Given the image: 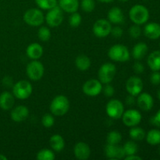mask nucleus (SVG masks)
<instances>
[{
    "label": "nucleus",
    "mask_w": 160,
    "mask_h": 160,
    "mask_svg": "<svg viewBox=\"0 0 160 160\" xmlns=\"http://www.w3.org/2000/svg\"><path fill=\"white\" fill-rule=\"evenodd\" d=\"M49 108L52 115L56 117H62L69 111L70 101L65 95H57L52 100Z\"/></svg>",
    "instance_id": "1"
},
{
    "label": "nucleus",
    "mask_w": 160,
    "mask_h": 160,
    "mask_svg": "<svg viewBox=\"0 0 160 160\" xmlns=\"http://www.w3.org/2000/svg\"><path fill=\"white\" fill-rule=\"evenodd\" d=\"M129 17L134 24L142 25L148 22L149 19V11L143 5H134L130 9Z\"/></svg>",
    "instance_id": "2"
},
{
    "label": "nucleus",
    "mask_w": 160,
    "mask_h": 160,
    "mask_svg": "<svg viewBox=\"0 0 160 160\" xmlns=\"http://www.w3.org/2000/svg\"><path fill=\"white\" fill-rule=\"evenodd\" d=\"M108 56L114 62H125L130 59V52L128 47L120 44H117L111 47L108 51Z\"/></svg>",
    "instance_id": "3"
},
{
    "label": "nucleus",
    "mask_w": 160,
    "mask_h": 160,
    "mask_svg": "<svg viewBox=\"0 0 160 160\" xmlns=\"http://www.w3.org/2000/svg\"><path fill=\"white\" fill-rule=\"evenodd\" d=\"M33 88L31 83L26 80H21L16 83L12 87V95L20 100L28 99L31 95Z\"/></svg>",
    "instance_id": "4"
},
{
    "label": "nucleus",
    "mask_w": 160,
    "mask_h": 160,
    "mask_svg": "<svg viewBox=\"0 0 160 160\" xmlns=\"http://www.w3.org/2000/svg\"><path fill=\"white\" fill-rule=\"evenodd\" d=\"M23 20L28 25L31 27L41 26L45 21V16L40 9L31 8L28 9L23 14Z\"/></svg>",
    "instance_id": "5"
},
{
    "label": "nucleus",
    "mask_w": 160,
    "mask_h": 160,
    "mask_svg": "<svg viewBox=\"0 0 160 160\" xmlns=\"http://www.w3.org/2000/svg\"><path fill=\"white\" fill-rule=\"evenodd\" d=\"M117 73V67L113 63L106 62L100 67L98 71V80L102 84H110Z\"/></svg>",
    "instance_id": "6"
},
{
    "label": "nucleus",
    "mask_w": 160,
    "mask_h": 160,
    "mask_svg": "<svg viewBox=\"0 0 160 160\" xmlns=\"http://www.w3.org/2000/svg\"><path fill=\"white\" fill-rule=\"evenodd\" d=\"M47 25L50 28L59 27L63 21V11L59 6L48 9L45 17Z\"/></svg>",
    "instance_id": "7"
},
{
    "label": "nucleus",
    "mask_w": 160,
    "mask_h": 160,
    "mask_svg": "<svg viewBox=\"0 0 160 160\" xmlns=\"http://www.w3.org/2000/svg\"><path fill=\"white\" fill-rule=\"evenodd\" d=\"M27 75L31 81H39L44 76L45 67L41 62L38 60H32L28 64L26 68Z\"/></svg>",
    "instance_id": "8"
},
{
    "label": "nucleus",
    "mask_w": 160,
    "mask_h": 160,
    "mask_svg": "<svg viewBox=\"0 0 160 160\" xmlns=\"http://www.w3.org/2000/svg\"><path fill=\"white\" fill-rule=\"evenodd\" d=\"M106 111L110 118L118 120L121 118L124 112V106L120 100L111 99L106 104Z\"/></svg>",
    "instance_id": "9"
},
{
    "label": "nucleus",
    "mask_w": 160,
    "mask_h": 160,
    "mask_svg": "<svg viewBox=\"0 0 160 160\" xmlns=\"http://www.w3.org/2000/svg\"><path fill=\"white\" fill-rule=\"evenodd\" d=\"M112 23L106 19H99L96 20L93 25L94 34L98 38H106L111 34Z\"/></svg>",
    "instance_id": "10"
},
{
    "label": "nucleus",
    "mask_w": 160,
    "mask_h": 160,
    "mask_svg": "<svg viewBox=\"0 0 160 160\" xmlns=\"http://www.w3.org/2000/svg\"><path fill=\"white\" fill-rule=\"evenodd\" d=\"M123 124L129 128L138 126L142 121V114L138 110L130 109L124 111L121 117Z\"/></svg>",
    "instance_id": "11"
},
{
    "label": "nucleus",
    "mask_w": 160,
    "mask_h": 160,
    "mask_svg": "<svg viewBox=\"0 0 160 160\" xmlns=\"http://www.w3.org/2000/svg\"><path fill=\"white\" fill-rule=\"evenodd\" d=\"M102 90V84L98 79H89L83 84L82 91L88 96H97Z\"/></svg>",
    "instance_id": "12"
},
{
    "label": "nucleus",
    "mask_w": 160,
    "mask_h": 160,
    "mask_svg": "<svg viewBox=\"0 0 160 160\" xmlns=\"http://www.w3.org/2000/svg\"><path fill=\"white\" fill-rule=\"evenodd\" d=\"M144 84L139 77L132 76L128 79L126 82V90L129 95L138 96L143 90Z\"/></svg>",
    "instance_id": "13"
},
{
    "label": "nucleus",
    "mask_w": 160,
    "mask_h": 160,
    "mask_svg": "<svg viewBox=\"0 0 160 160\" xmlns=\"http://www.w3.org/2000/svg\"><path fill=\"white\" fill-rule=\"evenodd\" d=\"M105 155L108 159L111 160H117L124 159L126 156L123 146L119 145H109L107 144L105 147Z\"/></svg>",
    "instance_id": "14"
},
{
    "label": "nucleus",
    "mask_w": 160,
    "mask_h": 160,
    "mask_svg": "<svg viewBox=\"0 0 160 160\" xmlns=\"http://www.w3.org/2000/svg\"><path fill=\"white\" fill-rule=\"evenodd\" d=\"M136 102L139 109L145 112L150 111L154 106V99L152 96L147 92H142L139 94Z\"/></svg>",
    "instance_id": "15"
},
{
    "label": "nucleus",
    "mask_w": 160,
    "mask_h": 160,
    "mask_svg": "<svg viewBox=\"0 0 160 160\" xmlns=\"http://www.w3.org/2000/svg\"><path fill=\"white\" fill-rule=\"evenodd\" d=\"M29 116V109L25 106H17L12 109L10 117L16 123H20L26 120Z\"/></svg>",
    "instance_id": "16"
},
{
    "label": "nucleus",
    "mask_w": 160,
    "mask_h": 160,
    "mask_svg": "<svg viewBox=\"0 0 160 160\" xmlns=\"http://www.w3.org/2000/svg\"><path fill=\"white\" fill-rule=\"evenodd\" d=\"M75 157L79 160H86L91 156V148L88 144L83 142H78L73 148Z\"/></svg>",
    "instance_id": "17"
},
{
    "label": "nucleus",
    "mask_w": 160,
    "mask_h": 160,
    "mask_svg": "<svg viewBox=\"0 0 160 160\" xmlns=\"http://www.w3.org/2000/svg\"><path fill=\"white\" fill-rule=\"evenodd\" d=\"M108 20L113 24H121L124 22L125 17L123 12L120 7L114 6L108 12Z\"/></svg>",
    "instance_id": "18"
},
{
    "label": "nucleus",
    "mask_w": 160,
    "mask_h": 160,
    "mask_svg": "<svg viewBox=\"0 0 160 160\" xmlns=\"http://www.w3.org/2000/svg\"><path fill=\"white\" fill-rule=\"evenodd\" d=\"M145 37L152 40H156L160 38V25L156 22H151L145 25L144 28Z\"/></svg>",
    "instance_id": "19"
},
{
    "label": "nucleus",
    "mask_w": 160,
    "mask_h": 160,
    "mask_svg": "<svg viewBox=\"0 0 160 160\" xmlns=\"http://www.w3.org/2000/svg\"><path fill=\"white\" fill-rule=\"evenodd\" d=\"M15 103V97L9 92H3L0 94V108L3 110H9Z\"/></svg>",
    "instance_id": "20"
},
{
    "label": "nucleus",
    "mask_w": 160,
    "mask_h": 160,
    "mask_svg": "<svg viewBox=\"0 0 160 160\" xmlns=\"http://www.w3.org/2000/svg\"><path fill=\"white\" fill-rule=\"evenodd\" d=\"M58 4L63 12L68 13L78 12L80 6L79 0H59Z\"/></svg>",
    "instance_id": "21"
},
{
    "label": "nucleus",
    "mask_w": 160,
    "mask_h": 160,
    "mask_svg": "<svg viewBox=\"0 0 160 160\" xmlns=\"http://www.w3.org/2000/svg\"><path fill=\"white\" fill-rule=\"evenodd\" d=\"M44 52L43 48L38 43H31L27 48V56L32 60H38L42 56Z\"/></svg>",
    "instance_id": "22"
},
{
    "label": "nucleus",
    "mask_w": 160,
    "mask_h": 160,
    "mask_svg": "<svg viewBox=\"0 0 160 160\" xmlns=\"http://www.w3.org/2000/svg\"><path fill=\"white\" fill-rule=\"evenodd\" d=\"M147 63L152 71L160 70V51L156 50L150 53L147 59Z\"/></svg>",
    "instance_id": "23"
},
{
    "label": "nucleus",
    "mask_w": 160,
    "mask_h": 160,
    "mask_svg": "<svg viewBox=\"0 0 160 160\" xmlns=\"http://www.w3.org/2000/svg\"><path fill=\"white\" fill-rule=\"evenodd\" d=\"M148 47L144 42H139L134 46L132 49L133 58L136 60H141L148 53Z\"/></svg>",
    "instance_id": "24"
},
{
    "label": "nucleus",
    "mask_w": 160,
    "mask_h": 160,
    "mask_svg": "<svg viewBox=\"0 0 160 160\" xmlns=\"http://www.w3.org/2000/svg\"><path fill=\"white\" fill-rule=\"evenodd\" d=\"M49 145L55 152H61L65 147V141L63 138L56 134L52 136L49 139Z\"/></svg>",
    "instance_id": "25"
},
{
    "label": "nucleus",
    "mask_w": 160,
    "mask_h": 160,
    "mask_svg": "<svg viewBox=\"0 0 160 160\" xmlns=\"http://www.w3.org/2000/svg\"><path fill=\"white\" fill-rule=\"evenodd\" d=\"M91 59L88 56L85 55H79L75 59V65L77 68L81 71H85L88 70L91 67Z\"/></svg>",
    "instance_id": "26"
},
{
    "label": "nucleus",
    "mask_w": 160,
    "mask_h": 160,
    "mask_svg": "<svg viewBox=\"0 0 160 160\" xmlns=\"http://www.w3.org/2000/svg\"><path fill=\"white\" fill-rule=\"evenodd\" d=\"M147 143L151 145H160V130H150L145 135Z\"/></svg>",
    "instance_id": "27"
},
{
    "label": "nucleus",
    "mask_w": 160,
    "mask_h": 160,
    "mask_svg": "<svg viewBox=\"0 0 160 160\" xmlns=\"http://www.w3.org/2000/svg\"><path fill=\"white\" fill-rule=\"evenodd\" d=\"M129 135L131 138L134 142H141L145 138V131L143 128H139V127H132L129 131Z\"/></svg>",
    "instance_id": "28"
},
{
    "label": "nucleus",
    "mask_w": 160,
    "mask_h": 160,
    "mask_svg": "<svg viewBox=\"0 0 160 160\" xmlns=\"http://www.w3.org/2000/svg\"><path fill=\"white\" fill-rule=\"evenodd\" d=\"M106 141L109 145H119L122 141V134L117 131H110L107 134Z\"/></svg>",
    "instance_id": "29"
},
{
    "label": "nucleus",
    "mask_w": 160,
    "mask_h": 160,
    "mask_svg": "<svg viewBox=\"0 0 160 160\" xmlns=\"http://www.w3.org/2000/svg\"><path fill=\"white\" fill-rule=\"evenodd\" d=\"M123 150L126 156H130V155L137 154L138 151V146L137 143L134 141H128L123 145Z\"/></svg>",
    "instance_id": "30"
},
{
    "label": "nucleus",
    "mask_w": 160,
    "mask_h": 160,
    "mask_svg": "<svg viewBox=\"0 0 160 160\" xmlns=\"http://www.w3.org/2000/svg\"><path fill=\"white\" fill-rule=\"evenodd\" d=\"M37 4V6L40 8L41 9L44 10H48L52 8L57 6L58 1L57 0H34Z\"/></svg>",
    "instance_id": "31"
},
{
    "label": "nucleus",
    "mask_w": 160,
    "mask_h": 160,
    "mask_svg": "<svg viewBox=\"0 0 160 160\" xmlns=\"http://www.w3.org/2000/svg\"><path fill=\"white\" fill-rule=\"evenodd\" d=\"M56 158L55 153L48 148H43L40 150L37 154V159L38 160H53Z\"/></svg>",
    "instance_id": "32"
},
{
    "label": "nucleus",
    "mask_w": 160,
    "mask_h": 160,
    "mask_svg": "<svg viewBox=\"0 0 160 160\" xmlns=\"http://www.w3.org/2000/svg\"><path fill=\"white\" fill-rule=\"evenodd\" d=\"M38 36L42 42H48L51 38V31L48 27L42 26L38 29Z\"/></svg>",
    "instance_id": "33"
},
{
    "label": "nucleus",
    "mask_w": 160,
    "mask_h": 160,
    "mask_svg": "<svg viewBox=\"0 0 160 160\" xmlns=\"http://www.w3.org/2000/svg\"><path fill=\"white\" fill-rule=\"evenodd\" d=\"M81 7L84 12H92L95 8V0H81Z\"/></svg>",
    "instance_id": "34"
},
{
    "label": "nucleus",
    "mask_w": 160,
    "mask_h": 160,
    "mask_svg": "<svg viewBox=\"0 0 160 160\" xmlns=\"http://www.w3.org/2000/svg\"><path fill=\"white\" fill-rule=\"evenodd\" d=\"M81 21H82V17L78 12L71 13L69 18V23L72 28H78L81 23Z\"/></svg>",
    "instance_id": "35"
},
{
    "label": "nucleus",
    "mask_w": 160,
    "mask_h": 160,
    "mask_svg": "<svg viewBox=\"0 0 160 160\" xmlns=\"http://www.w3.org/2000/svg\"><path fill=\"white\" fill-rule=\"evenodd\" d=\"M42 123L45 128H52L55 123L54 115L49 113L45 114L42 118Z\"/></svg>",
    "instance_id": "36"
},
{
    "label": "nucleus",
    "mask_w": 160,
    "mask_h": 160,
    "mask_svg": "<svg viewBox=\"0 0 160 160\" xmlns=\"http://www.w3.org/2000/svg\"><path fill=\"white\" fill-rule=\"evenodd\" d=\"M129 34L133 38H138L142 34V29L140 28V25L134 24L129 28Z\"/></svg>",
    "instance_id": "37"
},
{
    "label": "nucleus",
    "mask_w": 160,
    "mask_h": 160,
    "mask_svg": "<svg viewBox=\"0 0 160 160\" xmlns=\"http://www.w3.org/2000/svg\"><path fill=\"white\" fill-rule=\"evenodd\" d=\"M102 92H103L104 95H106V97L110 98V97L113 96L114 93H115V89H114V88L111 84H106L105 87H102Z\"/></svg>",
    "instance_id": "38"
},
{
    "label": "nucleus",
    "mask_w": 160,
    "mask_h": 160,
    "mask_svg": "<svg viewBox=\"0 0 160 160\" xmlns=\"http://www.w3.org/2000/svg\"><path fill=\"white\" fill-rule=\"evenodd\" d=\"M150 81L154 85L160 84V73L159 71H153L150 76Z\"/></svg>",
    "instance_id": "39"
},
{
    "label": "nucleus",
    "mask_w": 160,
    "mask_h": 160,
    "mask_svg": "<svg viewBox=\"0 0 160 160\" xmlns=\"http://www.w3.org/2000/svg\"><path fill=\"white\" fill-rule=\"evenodd\" d=\"M133 70L134 72L137 74H141V73H143L145 71V67H144L143 64L140 62H135L133 65Z\"/></svg>",
    "instance_id": "40"
},
{
    "label": "nucleus",
    "mask_w": 160,
    "mask_h": 160,
    "mask_svg": "<svg viewBox=\"0 0 160 160\" xmlns=\"http://www.w3.org/2000/svg\"><path fill=\"white\" fill-rule=\"evenodd\" d=\"M123 29L119 26H116L114 28H112V31H111V34L116 38H121L122 35H123Z\"/></svg>",
    "instance_id": "41"
},
{
    "label": "nucleus",
    "mask_w": 160,
    "mask_h": 160,
    "mask_svg": "<svg viewBox=\"0 0 160 160\" xmlns=\"http://www.w3.org/2000/svg\"><path fill=\"white\" fill-rule=\"evenodd\" d=\"M150 122L152 125L160 128V109L150 119Z\"/></svg>",
    "instance_id": "42"
},
{
    "label": "nucleus",
    "mask_w": 160,
    "mask_h": 160,
    "mask_svg": "<svg viewBox=\"0 0 160 160\" xmlns=\"http://www.w3.org/2000/svg\"><path fill=\"white\" fill-rule=\"evenodd\" d=\"M125 102H126V104L128 105V106H134V103L136 102L135 96H134V95H128L126 98V100H125Z\"/></svg>",
    "instance_id": "43"
},
{
    "label": "nucleus",
    "mask_w": 160,
    "mask_h": 160,
    "mask_svg": "<svg viewBox=\"0 0 160 160\" xmlns=\"http://www.w3.org/2000/svg\"><path fill=\"white\" fill-rule=\"evenodd\" d=\"M125 160H142V158L140 156H137L136 154L130 155V156H126L124 157Z\"/></svg>",
    "instance_id": "44"
},
{
    "label": "nucleus",
    "mask_w": 160,
    "mask_h": 160,
    "mask_svg": "<svg viewBox=\"0 0 160 160\" xmlns=\"http://www.w3.org/2000/svg\"><path fill=\"white\" fill-rule=\"evenodd\" d=\"M96 1L102 3H110L112 2H113L114 0H96Z\"/></svg>",
    "instance_id": "45"
},
{
    "label": "nucleus",
    "mask_w": 160,
    "mask_h": 160,
    "mask_svg": "<svg viewBox=\"0 0 160 160\" xmlns=\"http://www.w3.org/2000/svg\"><path fill=\"white\" fill-rule=\"evenodd\" d=\"M7 159V157L6 156H5L4 155L2 154H0V160H6Z\"/></svg>",
    "instance_id": "46"
},
{
    "label": "nucleus",
    "mask_w": 160,
    "mask_h": 160,
    "mask_svg": "<svg viewBox=\"0 0 160 160\" xmlns=\"http://www.w3.org/2000/svg\"><path fill=\"white\" fill-rule=\"evenodd\" d=\"M157 96H158V98H159V101H160V88L159 89V91H158V92H157Z\"/></svg>",
    "instance_id": "47"
},
{
    "label": "nucleus",
    "mask_w": 160,
    "mask_h": 160,
    "mask_svg": "<svg viewBox=\"0 0 160 160\" xmlns=\"http://www.w3.org/2000/svg\"><path fill=\"white\" fill-rule=\"evenodd\" d=\"M119 1H120V2H128V0H119Z\"/></svg>",
    "instance_id": "48"
},
{
    "label": "nucleus",
    "mask_w": 160,
    "mask_h": 160,
    "mask_svg": "<svg viewBox=\"0 0 160 160\" xmlns=\"http://www.w3.org/2000/svg\"><path fill=\"white\" fill-rule=\"evenodd\" d=\"M159 154L160 155V146L159 147Z\"/></svg>",
    "instance_id": "49"
},
{
    "label": "nucleus",
    "mask_w": 160,
    "mask_h": 160,
    "mask_svg": "<svg viewBox=\"0 0 160 160\" xmlns=\"http://www.w3.org/2000/svg\"></svg>",
    "instance_id": "50"
}]
</instances>
